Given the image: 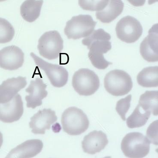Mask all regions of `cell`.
Instances as JSON below:
<instances>
[{"label": "cell", "mask_w": 158, "mask_h": 158, "mask_svg": "<svg viewBox=\"0 0 158 158\" xmlns=\"http://www.w3.org/2000/svg\"><path fill=\"white\" fill-rule=\"evenodd\" d=\"M61 123L64 132L73 136L85 132L89 125L86 114L76 107H69L64 110L61 116Z\"/></svg>", "instance_id": "obj_1"}, {"label": "cell", "mask_w": 158, "mask_h": 158, "mask_svg": "<svg viewBox=\"0 0 158 158\" xmlns=\"http://www.w3.org/2000/svg\"><path fill=\"white\" fill-rule=\"evenodd\" d=\"M121 145L122 151L128 158H143L150 152V141L140 132L128 134L123 138Z\"/></svg>", "instance_id": "obj_2"}, {"label": "cell", "mask_w": 158, "mask_h": 158, "mask_svg": "<svg viewBox=\"0 0 158 158\" xmlns=\"http://www.w3.org/2000/svg\"><path fill=\"white\" fill-rule=\"evenodd\" d=\"M106 90L112 95L124 96L132 89L133 82L128 73L122 70H112L106 74L104 79Z\"/></svg>", "instance_id": "obj_3"}, {"label": "cell", "mask_w": 158, "mask_h": 158, "mask_svg": "<svg viewBox=\"0 0 158 158\" xmlns=\"http://www.w3.org/2000/svg\"><path fill=\"white\" fill-rule=\"evenodd\" d=\"M74 90L81 96H89L95 94L99 88L100 80L95 72L82 68L74 73L72 78Z\"/></svg>", "instance_id": "obj_4"}, {"label": "cell", "mask_w": 158, "mask_h": 158, "mask_svg": "<svg viewBox=\"0 0 158 158\" xmlns=\"http://www.w3.org/2000/svg\"><path fill=\"white\" fill-rule=\"evenodd\" d=\"M97 22L89 15L73 16L68 21L64 29V34L69 39L74 40L87 37L94 30Z\"/></svg>", "instance_id": "obj_5"}, {"label": "cell", "mask_w": 158, "mask_h": 158, "mask_svg": "<svg viewBox=\"0 0 158 158\" xmlns=\"http://www.w3.org/2000/svg\"><path fill=\"white\" fill-rule=\"evenodd\" d=\"M40 54L46 59L53 60L59 58L63 49V40L56 30L44 33L38 40Z\"/></svg>", "instance_id": "obj_6"}, {"label": "cell", "mask_w": 158, "mask_h": 158, "mask_svg": "<svg viewBox=\"0 0 158 158\" xmlns=\"http://www.w3.org/2000/svg\"><path fill=\"white\" fill-rule=\"evenodd\" d=\"M117 36L122 41L132 43L138 41L143 33L141 24L136 19L128 16L122 18L116 27Z\"/></svg>", "instance_id": "obj_7"}, {"label": "cell", "mask_w": 158, "mask_h": 158, "mask_svg": "<svg viewBox=\"0 0 158 158\" xmlns=\"http://www.w3.org/2000/svg\"><path fill=\"white\" fill-rule=\"evenodd\" d=\"M30 55L36 65L45 72L52 86L61 88L66 85L69 79V73L66 69L59 65L46 62L33 52Z\"/></svg>", "instance_id": "obj_8"}, {"label": "cell", "mask_w": 158, "mask_h": 158, "mask_svg": "<svg viewBox=\"0 0 158 158\" xmlns=\"http://www.w3.org/2000/svg\"><path fill=\"white\" fill-rule=\"evenodd\" d=\"M111 36L102 28L93 31V32L82 40V44L87 47L89 52L95 54H104L111 49L109 41Z\"/></svg>", "instance_id": "obj_9"}, {"label": "cell", "mask_w": 158, "mask_h": 158, "mask_svg": "<svg viewBox=\"0 0 158 158\" xmlns=\"http://www.w3.org/2000/svg\"><path fill=\"white\" fill-rule=\"evenodd\" d=\"M24 62V53L17 46H8L0 50V67L2 69L11 71L18 70Z\"/></svg>", "instance_id": "obj_10"}, {"label": "cell", "mask_w": 158, "mask_h": 158, "mask_svg": "<svg viewBox=\"0 0 158 158\" xmlns=\"http://www.w3.org/2000/svg\"><path fill=\"white\" fill-rule=\"evenodd\" d=\"M24 113L23 103L21 96L17 94L11 100L0 104V121L6 123L17 121Z\"/></svg>", "instance_id": "obj_11"}, {"label": "cell", "mask_w": 158, "mask_h": 158, "mask_svg": "<svg viewBox=\"0 0 158 158\" xmlns=\"http://www.w3.org/2000/svg\"><path fill=\"white\" fill-rule=\"evenodd\" d=\"M57 120L54 111L51 109H44L40 110L31 118L29 125L31 132L34 134H44L49 130L52 125Z\"/></svg>", "instance_id": "obj_12"}, {"label": "cell", "mask_w": 158, "mask_h": 158, "mask_svg": "<svg viewBox=\"0 0 158 158\" xmlns=\"http://www.w3.org/2000/svg\"><path fill=\"white\" fill-rule=\"evenodd\" d=\"M158 24L152 26L149 34L140 44V53L143 58L149 62L158 61Z\"/></svg>", "instance_id": "obj_13"}, {"label": "cell", "mask_w": 158, "mask_h": 158, "mask_svg": "<svg viewBox=\"0 0 158 158\" xmlns=\"http://www.w3.org/2000/svg\"><path fill=\"white\" fill-rule=\"evenodd\" d=\"M47 85L40 78L31 80L29 86L26 89V92L29 95L26 96L25 99L27 102L28 108L35 109L42 104V100L48 95L46 91Z\"/></svg>", "instance_id": "obj_14"}, {"label": "cell", "mask_w": 158, "mask_h": 158, "mask_svg": "<svg viewBox=\"0 0 158 158\" xmlns=\"http://www.w3.org/2000/svg\"><path fill=\"white\" fill-rule=\"evenodd\" d=\"M108 143L107 136L105 133L95 130L84 137L82 147L83 152L93 155L104 150Z\"/></svg>", "instance_id": "obj_15"}, {"label": "cell", "mask_w": 158, "mask_h": 158, "mask_svg": "<svg viewBox=\"0 0 158 158\" xmlns=\"http://www.w3.org/2000/svg\"><path fill=\"white\" fill-rule=\"evenodd\" d=\"M26 78L19 76L8 79L0 85V104L11 100L17 93L27 85Z\"/></svg>", "instance_id": "obj_16"}, {"label": "cell", "mask_w": 158, "mask_h": 158, "mask_svg": "<svg viewBox=\"0 0 158 158\" xmlns=\"http://www.w3.org/2000/svg\"><path fill=\"white\" fill-rule=\"evenodd\" d=\"M43 146L42 141L39 139L26 140L11 150L6 158L34 157L41 152Z\"/></svg>", "instance_id": "obj_17"}, {"label": "cell", "mask_w": 158, "mask_h": 158, "mask_svg": "<svg viewBox=\"0 0 158 158\" xmlns=\"http://www.w3.org/2000/svg\"><path fill=\"white\" fill-rule=\"evenodd\" d=\"M124 6L122 0H109L108 4L104 9L96 12V18L104 23H110L122 14Z\"/></svg>", "instance_id": "obj_18"}, {"label": "cell", "mask_w": 158, "mask_h": 158, "mask_svg": "<svg viewBox=\"0 0 158 158\" xmlns=\"http://www.w3.org/2000/svg\"><path fill=\"white\" fill-rule=\"evenodd\" d=\"M43 0H26L20 6L21 15L29 23L35 21L39 17Z\"/></svg>", "instance_id": "obj_19"}, {"label": "cell", "mask_w": 158, "mask_h": 158, "mask_svg": "<svg viewBox=\"0 0 158 158\" xmlns=\"http://www.w3.org/2000/svg\"><path fill=\"white\" fill-rule=\"evenodd\" d=\"M137 82L144 88H156L158 86V67L145 68L137 77Z\"/></svg>", "instance_id": "obj_20"}, {"label": "cell", "mask_w": 158, "mask_h": 158, "mask_svg": "<svg viewBox=\"0 0 158 158\" xmlns=\"http://www.w3.org/2000/svg\"><path fill=\"white\" fill-rule=\"evenodd\" d=\"M158 91H147L140 95L138 105L145 111L155 116L158 115Z\"/></svg>", "instance_id": "obj_21"}, {"label": "cell", "mask_w": 158, "mask_h": 158, "mask_svg": "<svg viewBox=\"0 0 158 158\" xmlns=\"http://www.w3.org/2000/svg\"><path fill=\"white\" fill-rule=\"evenodd\" d=\"M151 113L143 110L139 105L127 120V126L129 128H140L147 123Z\"/></svg>", "instance_id": "obj_22"}, {"label": "cell", "mask_w": 158, "mask_h": 158, "mask_svg": "<svg viewBox=\"0 0 158 158\" xmlns=\"http://www.w3.org/2000/svg\"><path fill=\"white\" fill-rule=\"evenodd\" d=\"M15 35V30L9 22L5 19L0 18V44L11 41Z\"/></svg>", "instance_id": "obj_23"}, {"label": "cell", "mask_w": 158, "mask_h": 158, "mask_svg": "<svg viewBox=\"0 0 158 158\" xmlns=\"http://www.w3.org/2000/svg\"><path fill=\"white\" fill-rule=\"evenodd\" d=\"M109 0H78L82 9L91 11H99L107 6Z\"/></svg>", "instance_id": "obj_24"}, {"label": "cell", "mask_w": 158, "mask_h": 158, "mask_svg": "<svg viewBox=\"0 0 158 158\" xmlns=\"http://www.w3.org/2000/svg\"><path fill=\"white\" fill-rule=\"evenodd\" d=\"M131 97V94H129L125 98L119 100L116 105V111L124 121L126 120V114L130 109Z\"/></svg>", "instance_id": "obj_25"}, {"label": "cell", "mask_w": 158, "mask_h": 158, "mask_svg": "<svg viewBox=\"0 0 158 158\" xmlns=\"http://www.w3.org/2000/svg\"><path fill=\"white\" fill-rule=\"evenodd\" d=\"M88 57L93 66L98 70H105L109 65L112 64L107 61L103 54H95L89 52Z\"/></svg>", "instance_id": "obj_26"}, {"label": "cell", "mask_w": 158, "mask_h": 158, "mask_svg": "<svg viewBox=\"0 0 158 158\" xmlns=\"http://www.w3.org/2000/svg\"><path fill=\"white\" fill-rule=\"evenodd\" d=\"M146 137L150 143L158 145V120L153 122L149 126L147 129Z\"/></svg>", "instance_id": "obj_27"}, {"label": "cell", "mask_w": 158, "mask_h": 158, "mask_svg": "<svg viewBox=\"0 0 158 158\" xmlns=\"http://www.w3.org/2000/svg\"><path fill=\"white\" fill-rule=\"evenodd\" d=\"M133 6H143L146 2V0H127Z\"/></svg>", "instance_id": "obj_28"}, {"label": "cell", "mask_w": 158, "mask_h": 158, "mask_svg": "<svg viewBox=\"0 0 158 158\" xmlns=\"http://www.w3.org/2000/svg\"><path fill=\"white\" fill-rule=\"evenodd\" d=\"M3 143V135L0 131V148L2 147Z\"/></svg>", "instance_id": "obj_29"}, {"label": "cell", "mask_w": 158, "mask_h": 158, "mask_svg": "<svg viewBox=\"0 0 158 158\" xmlns=\"http://www.w3.org/2000/svg\"><path fill=\"white\" fill-rule=\"evenodd\" d=\"M158 0H149L148 3L149 4H152L155 2H157Z\"/></svg>", "instance_id": "obj_30"}, {"label": "cell", "mask_w": 158, "mask_h": 158, "mask_svg": "<svg viewBox=\"0 0 158 158\" xmlns=\"http://www.w3.org/2000/svg\"><path fill=\"white\" fill-rule=\"evenodd\" d=\"M6 0H0V2H4V1H6Z\"/></svg>", "instance_id": "obj_31"}]
</instances>
